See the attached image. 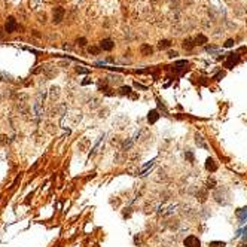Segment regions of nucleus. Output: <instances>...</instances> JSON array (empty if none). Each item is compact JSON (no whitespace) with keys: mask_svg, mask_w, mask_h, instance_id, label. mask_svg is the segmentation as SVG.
<instances>
[{"mask_svg":"<svg viewBox=\"0 0 247 247\" xmlns=\"http://www.w3.org/2000/svg\"><path fill=\"white\" fill-rule=\"evenodd\" d=\"M183 244H185V247H201V241H200L198 237H195V235H189V237L185 238Z\"/></svg>","mask_w":247,"mask_h":247,"instance_id":"f257e3e1","label":"nucleus"},{"mask_svg":"<svg viewBox=\"0 0 247 247\" xmlns=\"http://www.w3.org/2000/svg\"><path fill=\"white\" fill-rule=\"evenodd\" d=\"M240 63V57L237 55V54H229L228 55V60H226V63H225V67H228V69H232L235 64H238Z\"/></svg>","mask_w":247,"mask_h":247,"instance_id":"f03ea898","label":"nucleus"},{"mask_svg":"<svg viewBox=\"0 0 247 247\" xmlns=\"http://www.w3.org/2000/svg\"><path fill=\"white\" fill-rule=\"evenodd\" d=\"M16 28H18V24H16L15 18L9 16V18H7V22H6V25H4V30H6L7 33H13V31H16Z\"/></svg>","mask_w":247,"mask_h":247,"instance_id":"7ed1b4c3","label":"nucleus"},{"mask_svg":"<svg viewBox=\"0 0 247 247\" xmlns=\"http://www.w3.org/2000/svg\"><path fill=\"white\" fill-rule=\"evenodd\" d=\"M100 48L104 49V51H112L115 48V43H113V40H110V39H104V40L100 42Z\"/></svg>","mask_w":247,"mask_h":247,"instance_id":"20e7f679","label":"nucleus"},{"mask_svg":"<svg viewBox=\"0 0 247 247\" xmlns=\"http://www.w3.org/2000/svg\"><path fill=\"white\" fill-rule=\"evenodd\" d=\"M159 119V113H158V110H150L149 112V115H147V122L149 123H155L156 121Z\"/></svg>","mask_w":247,"mask_h":247,"instance_id":"39448f33","label":"nucleus"},{"mask_svg":"<svg viewBox=\"0 0 247 247\" xmlns=\"http://www.w3.org/2000/svg\"><path fill=\"white\" fill-rule=\"evenodd\" d=\"M63 15H64V9L63 7H55L54 9V21L55 22H60L63 19Z\"/></svg>","mask_w":247,"mask_h":247,"instance_id":"423d86ee","label":"nucleus"},{"mask_svg":"<svg viewBox=\"0 0 247 247\" xmlns=\"http://www.w3.org/2000/svg\"><path fill=\"white\" fill-rule=\"evenodd\" d=\"M206 168L208 170V171H211V173H213V171H216V170H217V164L214 162V159L208 158V159L206 161Z\"/></svg>","mask_w":247,"mask_h":247,"instance_id":"0eeeda50","label":"nucleus"},{"mask_svg":"<svg viewBox=\"0 0 247 247\" xmlns=\"http://www.w3.org/2000/svg\"><path fill=\"white\" fill-rule=\"evenodd\" d=\"M140 51H141L143 55H150V54H152V46H150V45H141Z\"/></svg>","mask_w":247,"mask_h":247,"instance_id":"6e6552de","label":"nucleus"},{"mask_svg":"<svg viewBox=\"0 0 247 247\" xmlns=\"http://www.w3.org/2000/svg\"><path fill=\"white\" fill-rule=\"evenodd\" d=\"M153 162H155V159L149 161V162H147L146 165H143V167H141V176H144V174H146V171H147V170H149V168L153 165Z\"/></svg>","mask_w":247,"mask_h":247,"instance_id":"1a4fd4ad","label":"nucleus"},{"mask_svg":"<svg viewBox=\"0 0 247 247\" xmlns=\"http://www.w3.org/2000/svg\"><path fill=\"white\" fill-rule=\"evenodd\" d=\"M192 42H194L192 39H186V40L183 42V48L185 49H192L195 46V43H192Z\"/></svg>","mask_w":247,"mask_h":247,"instance_id":"9d476101","label":"nucleus"},{"mask_svg":"<svg viewBox=\"0 0 247 247\" xmlns=\"http://www.w3.org/2000/svg\"><path fill=\"white\" fill-rule=\"evenodd\" d=\"M207 42V37L206 36H203V34H200L197 39H195V45H204Z\"/></svg>","mask_w":247,"mask_h":247,"instance_id":"9b49d317","label":"nucleus"},{"mask_svg":"<svg viewBox=\"0 0 247 247\" xmlns=\"http://www.w3.org/2000/svg\"><path fill=\"white\" fill-rule=\"evenodd\" d=\"M208 247H225V243L223 241H211Z\"/></svg>","mask_w":247,"mask_h":247,"instance_id":"f8f14e48","label":"nucleus"},{"mask_svg":"<svg viewBox=\"0 0 247 247\" xmlns=\"http://www.w3.org/2000/svg\"><path fill=\"white\" fill-rule=\"evenodd\" d=\"M170 46H171V42H170V40H161V42H159V48H161V49L170 48Z\"/></svg>","mask_w":247,"mask_h":247,"instance_id":"ddd939ff","label":"nucleus"},{"mask_svg":"<svg viewBox=\"0 0 247 247\" xmlns=\"http://www.w3.org/2000/svg\"><path fill=\"white\" fill-rule=\"evenodd\" d=\"M119 91H121V94H129L131 92V88L129 86H122Z\"/></svg>","mask_w":247,"mask_h":247,"instance_id":"4468645a","label":"nucleus"},{"mask_svg":"<svg viewBox=\"0 0 247 247\" xmlns=\"http://www.w3.org/2000/svg\"><path fill=\"white\" fill-rule=\"evenodd\" d=\"M234 43H235V42L232 40V39H229V40L225 42V48H231V46H234Z\"/></svg>","mask_w":247,"mask_h":247,"instance_id":"2eb2a0df","label":"nucleus"},{"mask_svg":"<svg viewBox=\"0 0 247 247\" xmlns=\"http://www.w3.org/2000/svg\"><path fill=\"white\" fill-rule=\"evenodd\" d=\"M131 144H132V140H129V141H125V143H123V149H128V147H131Z\"/></svg>","mask_w":247,"mask_h":247,"instance_id":"dca6fc26","label":"nucleus"},{"mask_svg":"<svg viewBox=\"0 0 247 247\" xmlns=\"http://www.w3.org/2000/svg\"><path fill=\"white\" fill-rule=\"evenodd\" d=\"M186 158H188L191 162H194V155H192L191 152H188V153H186Z\"/></svg>","mask_w":247,"mask_h":247,"instance_id":"f3484780","label":"nucleus"},{"mask_svg":"<svg viewBox=\"0 0 247 247\" xmlns=\"http://www.w3.org/2000/svg\"><path fill=\"white\" fill-rule=\"evenodd\" d=\"M76 70H78V73H88V70H86V69H82V67H78Z\"/></svg>","mask_w":247,"mask_h":247,"instance_id":"a211bd4d","label":"nucleus"},{"mask_svg":"<svg viewBox=\"0 0 247 247\" xmlns=\"http://www.w3.org/2000/svg\"><path fill=\"white\" fill-rule=\"evenodd\" d=\"M89 52H92V54H97V52H98V49H97V48H92V49L89 48Z\"/></svg>","mask_w":247,"mask_h":247,"instance_id":"6ab92c4d","label":"nucleus"},{"mask_svg":"<svg viewBox=\"0 0 247 247\" xmlns=\"http://www.w3.org/2000/svg\"><path fill=\"white\" fill-rule=\"evenodd\" d=\"M176 55H177V52H176V51H174V52H170V54H168V57H171V58H173V57H176Z\"/></svg>","mask_w":247,"mask_h":247,"instance_id":"aec40b11","label":"nucleus"},{"mask_svg":"<svg viewBox=\"0 0 247 247\" xmlns=\"http://www.w3.org/2000/svg\"><path fill=\"white\" fill-rule=\"evenodd\" d=\"M78 42H81L79 45H82V46H83V45H85V42H86V40H85V39H81V40H78Z\"/></svg>","mask_w":247,"mask_h":247,"instance_id":"412c9836","label":"nucleus"},{"mask_svg":"<svg viewBox=\"0 0 247 247\" xmlns=\"http://www.w3.org/2000/svg\"><path fill=\"white\" fill-rule=\"evenodd\" d=\"M246 24H247V21H246Z\"/></svg>","mask_w":247,"mask_h":247,"instance_id":"4be33fe9","label":"nucleus"},{"mask_svg":"<svg viewBox=\"0 0 247 247\" xmlns=\"http://www.w3.org/2000/svg\"><path fill=\"white\" fill-rule=\"evenodd\" d=\"M244 247H247V246H244Z\"/></svg>","mask_w":247,"mask_h":247,"instance_id":"5701e85b","label":"nucleus"}]
</instances>
